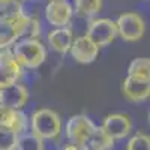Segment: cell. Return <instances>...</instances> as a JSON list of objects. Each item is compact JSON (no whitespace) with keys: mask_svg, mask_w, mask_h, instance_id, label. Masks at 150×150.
<instances>
[{"mask_svg":"<svg viewBox=\"0 0 150 150\" xmlns=\"http://www.w3.org/2000/svg\"><path fill=\"white\" fill-rule=\"evenodd\" d=\"M11 51L23 69H36L47 60V47L39 39L23 38L11 47Z\"/></svg>","mask_w":150,"mask_h":150,"instance_id":"1","label":"cell"},{"mask_svg":"<svg viewBox=\"0 0 150 150\" xmlns=\"http://www.w3.org/2000/svg\"><path fill=\"white\" fill-rule=\"evenodd\" d=\"M30 128L41 140H56L62 134V119L54 110L41 108L33 112Z\"/></svg>","mask_w":150,"mask_h":150,"instance_id":"2","label":"cell"},{"mask_svg":"<svg viewBox=\"0 0 150 150\" xmlns=\"http://www.w3.org/2000/svg\"><path fill=\"white\" fill-rule=\"evenodd\" d=\"M95 128H96V125L93 123V120L89 116L75 114V116L69 117V120L66 122L65 132H66L69 143L87 149V143H89Z\"/></svg>","mask_w":150,"mask_h":150,"instance_id":"3","label":"cell"},{"mask_svg":"<svg viewBox=\"0 0 150 150\" xmlns=\"http://www.w3.org/2000/svg\"><path fill=\"white\" fill-rule=\"evenodd\" d=\"M117 36L125 42H137L146 33V21L137 12H125L116 20Z\"/></svg>","mask_w":150,"mask_h":150,"instance_id":"4","label":"cell"},{"mask_svg":"<svg viewBox=\"0 0 150 150\" xmlns=\"http://www.w3.org/2000/svg\"><path fill=\"white\" fill-rule=\"evenodd\" d=\"M86 36H89L99 48L108 47L117 38L116 21H112L110 18H96L95 17V18L89 20Z\"/></svg>","mask_w":150,"mask_h":150,"instance_id":"5","label":"cell"},{"mask_svg":"<svg viewBox=\"0 0 150 150\" xmlns=\"http://www.w3.org/2000/svg\"><path fill=\"white\" fill-rule=\"evenodd\" d=\"M47 23L53 27H66L74 18V8L68 0H50L44 9Z\"/></svg>","mask_w":150,"mask_h":150,"instance_id":"6","label":"cell"},{"mask_svg":"<svg viewBox=\"0 0 150 150\" xmlns=\"http://www.w3.org/2000/svg\"><path fill=\"white\" fill-rule=\"evenodd\" d=\"M23 75V68L15 60L11 48L0 51V89L15 84Z\"/></svg>","mask_w":150,"mask_h":150,"instance_id":"7","label":"cell"},{"mask_svg":"<svg viewBox=\"0 0 150 150\" xmlns=\"http://www.w3.org/2000/svg\"><path fill=\"white\" fill-rule=\"evenodd\" d=\"M122 93L131 102H143L150 96V78L128 75L122 83Z\"/></svg>","mask_w":150,"mask_h":150,"instance_id":"8","label":"cell"},{"mask_svg":"<svg viewBox=\"0 0 150 150\" xmlns=\"http://www.w3.org/2000/svg\"><path fill=\"white\" fill-rule=\"evenodd\" d=\"M99 48L89 36H80L77 39L72 41V45L69 48V54L72 59L81 65H90L96 60L99 54Z\"/></svg>","mask_w":150,"mask_h":150,"instance_id":"9","label":"cell"},{"mask_svg":"<svg viewBox=\"0 0 150 150\" xmlns=\"http://www.w3.org/2000/svg\"><path fill=\"white\" fill-rule=\"evenodd\" d=\"M102 129L111 137L112 140H122L128 137L132 131V122L131 117L122 112H114V114H108L104 119Z\"/></svg>","mask_w":150,"mask_h":150,"instance_id":"10","label":"cell"},{"mask_svg":"<svg viewBox=\"0 0 150 150\" xmlns=\"http://www.w3.org/2000/svg\"><path fill=\"white\" fill-rule=\"evenodd\" d=\"M29 96L30 93L27 90V87L20 83H15V84H11L0 89V104L9 108L21 110L27 104Z\"/></svg>","mask_w":150,"mask_h":150,"instance_id":"11","label":"cell"},{"mask_svg":"<svg viewBox=\"0 0 150 150\" xmlns=\"http://www.w3.org/2000/svg\"><path fill=\"white\" fill-rule=\"evenodd\" d=\"M29 119L21 110L9 108L0 104V128L12 129L17 134H23L27 131Z\"/></svg>","mask_w":150,"mask_h":150,"instance_id":"12","label":"cell"},{"mask_svg":"<svg viewBox=\"0 0 150 150\" xmlns=\"http://www.w3.org/2000/svg\"><path fill=\"white\" fill-rule=\"evenodd\" d=\"M74 41V33L69 26L66 27H54L51 32H48L47 35V44L53 51L59 54H68L69 48Z\"/></svg>","mask_w":150,"mask_h":150,"instance_id":"13","label":"cell"},{"mask_svg":"<svg viewBox=\"0 0 150 150\" xmlns=\"http://www.w3.org/2000/svg\"><path fill=\"white\" fill-rule=\"evenodd\" d=\"M104 0H74V15L83 20H92L102 11Z\"/></svg>","mask_w":150,"mask_h":150,"instance_id":"14","label":"cell"},{"mask_svg":"<svg viewBox=\"0 0 150 150\" xmlns=\"http://www.w3.org/2000/svg\"><path fill=\"white\" fill-rule=\"evenodd\" d=\"M112 147L114 140L102 129V126H96L87 143V150H111Z\"/></svg>","mask_w":150,"mask_h":150,"instance_id":"15","label":"cell"},{"mask_svg":"<svg viewBox=\"0 0 150 150\" xmlns=\"http://www.w3.org/2000/svg\"><path fill=\"white\" fill-rule=\"evenodd\" d=\"M15 150H44V140H41L33 132L18 134L17 149Z\"/></svg>","mask_w":150,"mask_h":150,"instance_id":"16","label":"cell"},{"mask_svg":"<svg viewBox=\"0 0 150 150\" xmlns=\"http://www.w3.org/2000/svg\"><path fill=\"white\" fill-rule=\"evenodd\" d=\"M15 42H17V36H15L12 24L8 20L0 17V51L11 48Z\"/></svg>","mask_w":150,"mask_h":150,"instance_id":"17","label":"cell"},{"mask_svg":"<svg viewBox=\"0 0 150 150\" xmlns=\"http://www.w3.org/2000/svg\"><path fill=\"white\" fill-rule=\"evenodd\" d=\"M128 75L150 78V59L149 57H135L128 65Z\"/></svg>","mask_w":150,"mask_h":150,"instance_id":"18","label":"cell"},{"mask_svg":"<svg viewBox=\"0 0 150 150\" xmlns=\"http://www.w3.org/2000/svg\"><path fill=\"white\" fill-rule=\"evenodd\" d=\"M18 134L12 129L0 128V150H15Z\"/></svg>","mask_w":150,"mask_h":150,"instance_id":"19","label":"cell"},{"mask_svg":"<svg viewBox=\"0 0 150 150\" xmlns=\"http://www.w3.org/2000/svg\"><path fill=\"white\" fill-rule=\"evenodd\" d=\"M126 150H150V137L141 132L135 134L129 138L126 144Z\"/></svg>","mask_w":150,"mask_h":150,"instance_id":"20","label":"cell"},{"mask_svg":"<svg viewBox=\"0 0 150 150\" xmlns=\"http://www.w3.org/2000/svg\"><path fill=\"white\" fill-rule=\"evenodd\" d=\"M59 150H87L84 147H80L77 144H72V143H68V144H63V146H60Z\"/></svg>","mask_w":150,"mask_h":150,"instance_id":"21","label":"cell"},{"mask_svg":"<svg viewBox=\"0 0 150 150\" xmlns=\"http://www.w3.org/2000/svg\"><path fill=\"white\" fill-rule=\"evenodd\" d=\"M17 2H20V3H21V5H23V3H24V2H29V0H17Z\"/></svg>","mask_w":150,"mask_h":150,"instance_id":"22","label":"cell"},{"mask_svg":"<svg viewBox=\"0 0 150 150\" xmlns=\"http://www.w3.org/2000/svg\"><path fill=\"white\" fill-rule=\"evenodd\" d=\"M48 2H50V0H48Z\"/></svg>","mask_w":150,"mask_h":150,"instance_id":"23","label":"cell"}]
</instances>
